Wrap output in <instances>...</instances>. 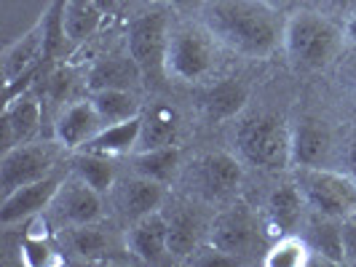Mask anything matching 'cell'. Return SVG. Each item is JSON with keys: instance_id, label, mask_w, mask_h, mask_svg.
Returning <instances> with one entry per match:
<instances>
[{"instance_id": "1", "label": "cell", "mask_w": 356, "mask_h": 267, "mask_svg": "<svg viewBox=\"0 0 356 267\" xmlns=\"http://www.w3.org/2000/svg\"><path fill=\"white\" fill-rule=\"evenodd\" d=\"M284 21L266 0H209L201 24L220 46L247 59H268L284 46Z\"/></svg>"}, {"instance_id": "2", "label": "cell", "mask_w": 356, "mask_h": 267, "mask_svg": "<svg viewBox=\"0 0 356 267\" xmlns=\"http://www.w3.org/2000/svg\"><path fill=\"white\" fill-rule=\"evenodd\" d=\"M346 30L324 11H295L284 21V53L298 72L327 70L346 46Z\"/></svg>"}, {"instance_id": "3", "label": "cell", "mask_w": 356, "mask_h": 267, "mask_svg": "<svg viewBox=\"0 0 356 267\" xmlns=\"http://www.w3.org/2000/svg\"><path fill=\"white\" fill-rule=\"evenodd\" d=\"M172 19L163 8H147L134 17L126 27V51L137 62L145 83L161 86L169 80L166 75V53H169Z\"/></svg>"}, {"instance_id": "4", "label": "cell", "mask_w": 356, "mask_h": 267, "mask_svg": "<svg viewBox=\"0 0 356 267\" xmlns=\"http://www.w3.org/2000/svg\"><path fill=\"white\" fill-rule=\"evenodd\" d=\"M236 139L241 158L257 169L284 171L292 166V126H286L279 115H252L238 126Z\"/></svg>"}, {"instance_id": "5", "label": "cell", "mask_w": 356, "mask_h": 267, "mask_svg": "<svg viewBox=\"0 0 356 267\" xmlns=\"http://www.w3.org/2000/svg\"><path fill=\"white\" fill-rule=\"evenodd\" d=\"M217 40L204 24H179L172 27L166 75L182 83H201L212 75L217 64Z\"/></svg>"}, {"instance_id": "6", "label": "cell", "mask_w": 356, "mask_h": 267, "mask_svg": "<svg viewBox=\"0 0 356 267\" xmlns=\"http://www.w3.org/2000/svg\"><path fill=\"white\" fill-rule=\"evenodd\" d=\"M298 187L305 198L308 212L343 219L356 212V177L332 171L327 166H298Z\"/></svg>"}, {"instance_id": "7", "label": "cell", "mask_w": 356, "mask_h": 267, "mask_svg": "<svg viewBox=\"0 0 356 267\" xmlns=\"http://www.w3.org/2000/svg\"><path fill=\"white\" fill-rule=\"evenodd\" d=\"M43 214L54 230H72L83 225H97L105 216V203H102V193H97L75 171H70L62 179L51 206Z\"/></svg>"}, {"instance_id": "8", "label": "cell", "mask_w": 356, "mask_h": 267, "mask_svg": "<svg viewBox=\"0 0 356 267\" xmlns=\"http://www.w3.org/2000/svg\"><path fill=\"white\" fill-rule=\"evenodd\" d=\"M59 150H65L62 144L56 142H24L17 144L11 150H3L0 158V187L3 196L14 193L19 187L38 182V179L49 177L56 171L59 163Z\"/></svg>"}, {"instance_id": "9", "label": "cell", "mask_w": 356, "mask_h": 267, "mask_svg": "<svg viewBox=\"0 0 356 267\" xmlns=\"http://www.w3.org/2000/svg\"><path fill=\"white\" fill-rule=\"evenodd\" d=\"M263 232H266L263 216H257L244 203H236L231 209H222L220 214L212 216L209 243H212L214 249H220L222 254H228V257H233L238 262V257L250 254L263 241Z\"/></svg>"}, {"instance_id": "10", "label": "cell", "mask_w": 356, "mask_h": 267, "mask_svg": "<svg viewBox=\"0 0 356 267\" xmlns=\"http://www.w3.org/2000/svg\"><path fill=\"white\" fill-rule=\"evenodd\" d=\"M241 179H244V166L231 153H204L191 166L193 190L198 198H204L209 203L231 198L238 190Z\"/></svg>"}, {"instance_id": "11", "label": "cell", "mask_w": 356, "mask_h": 267, "mask_svg": "<svg viewBox=\"0 0 356 267\" xmlns=\"http://www.w3.org/2000/svg\"><path fill=\"white\" fill-rule=\"evenodd\" d=\"M126 251L145 265H159L163 259H169L172 254H169V219H166V214L159 209V212L145 214L140 219L129 222Z\"/></svg>"}, {"instance_id": "12", "label": "cell", "mask_w": 356, "mask_h": 267, "mask_svg": "<svg viewBox=\"0 0 356 267\" xmlns=\"http://www.w3.org/2000/svg\"><path fill=\"white\" fill-rule=\"evenodd\" d=\"M62 179L65 177L59 171H54L49 177L30 182V184L19 187L14 193L3 196V203H0V225L8 227V225H17V222H24V219H33L38 214H43L51 206Z\"/></svg>"}, {"instance_id": "13", "label": "cell", "mask_w": 356, "mask_h": 267, "mask_svg": "<svg viewBox=\"0 0 356 267\" xmlns=\"http://www.w3.org/2000/svg\"><path fill=\"white\" fill-rule=\"evenodd\" d=\"M166 187L169 184H161V182H153L147 177H140V174H131L126 179H118L115 187H113V203L118 214L124 216L126 222H134L145 214L159 212L161 206L166 203Z\"/></svg>"}, {"instance_id": "14", "label": "cell", "mask_w": 356, "mask_h": 267, "mask_svg": "<svg viewBox=\"0 0 356 267\" xmlns=\"http://www.w3.org/2000/svg\"><path fill=\"white\" fill-rule=\"evenodd\" d=\"M43 121V105L33 91H22L14 99H6L3 107V150H11L17 144L33 142L40 131Z\"/></svg>"}, {"instance_id": "15", "label": "cell", "mask_w": 356, "mask_h": 267, "mask_svg": "<svg viewBox=\"0 0 356 267\" xmlns=\"http://www.w3.org/2000/svg\"><path fill=\"white\" fill-rule=\"evenodd\" d=\"M305 198L298 187V182H284L279 184L263 206V225L266 232L279 238L284 232H295L305 222Z\"/></svg>"}, {"instance_id": "16", "label": "cell", "mask_w": 356, "mask_h": 267, "mask_svg": "<svg viewBox=\"0 0 356 267\" xmlns=\"http://www.w3.org/2000/svg\"><path fill=\"white\" fill-rule=\"evenodd\" d=\"M40 62H46V33H43V21L38 19L35 27H30L22 37L6 46L0 67H3V83H14L24 75L38 72Z\"/></svg>"}, {"instance_id": "17", "label": "cell", "mask_w": 356, "mask_h": 267, "mask_svg": "<svg viewBox=\"0 0 356 267\" xmlns=\"http://www.w3.org/2000/svg\"><path fill=\"white\" fill-rule=\"evenodd\" d=\"M102 118L97 115V110L91 105V99H78L70 107H65L54 123V139L62 144L65 150H81L83 144L94 139L102 131Z\"/></svg>"}, {"instance_id": "18", "label": "cell", "mask_w": 356, "mask_h": 267, "mask_svg": "<svg viewBox=\"0 0 356 267\" xmlns=\"http://www.w3.org/2000/svg\"><path fill=\"white\" fill-rule=\"evenodd\" d=\"M166 219H169V254H172V259H191L201 249L204 235L209 238L212 219L207 222L196 206H177Z\"/></svg>"}, {"instance_id": "19", "label": "cell", "mask_w": 356, "mask_h": 267, "mask_svg": "<svg viewBox=\"0 0 356 267\" xmlns=\"http://www.w3.org/2000/svg\"><path fill=\"white\" fill-rule=\"evenodd\" d=\"M145 83L143 72L137 67V62L131 59V53H113L97 59L86 72V89L102 91V89H129L137 91Z\"/></svg>"}, {"instance_id": "20", "label": "cell", "mask_w": 356, "mask_h": 267, "mask_svg": "<svg viewBox=\"0 0 356 267\" xmlns=\"http://www.w3.org/2000/svg\"><path fill=\"white\" fill-rule=\"evenodd\" d=\"M332 134L324 121L303 118L292 126V166H327Z\"/></svg>"}, {"instance_id": "21", "label": "cell", "mask_w": 356, "mask_h": 267, "mask_svg": "<svg viewBox=\"0 0 356 267\" xmlns=\"http://www.w3.org/2000/svg\"><path fill=\"white\" fill-rule=\"evenodd\" d=\"M179 134V115L166 105H156L150 110H143V128H140V142L137 150H159L177 144Z\"/></svg>"}, {"instance_id": "22", "label": "cell", "mask_w": 356, "mask_h": 267, "mask_svg": "<svg viewBox=\"0 0 356 267\" xmlns=\"http://www.w3.org/2000/svg\"><path fill=\"white\" fill-rule=\"evenodd\" d=\"M105 17L107 11L97 0H67L65 3V30H67V40H70V51L97 35Z\"/></svg>"}, {"instance_id": "23", "label": "cell", "mask_w": 356, "mask_h": 267, "mask_svg": "<svg viewBox=\"0 0 356 267\" xmlns=\"http://www.w3.org/2000/svg\"><path fill=\"white\" fill-rule=\"evenodd\" d=\"M140 128H143V115H137L131 121H124V123L102 126V131L94 139H89L81 150L110 155V158L131 155L137 150V142H140Z\"/></svg>"}, {"instance_id": "24", "label": "cell", "mask_w": 356, "mask_h": 267, "mask_svg": "<svg viewBox=\"0 0 356 267\" xmlns=\"http://www.w3.org/2000/svg\"><path fill=\"white\" fill-rule=\"evenodd\" d=\"M250 102V89L241 83V80H220V83H214L212 89L204 94V115L214 121V123H220V121H231L236 118L244 107Z\"/></svg>"}, {"instance_id": "25", "label": "cell", "mask_w": 356, "mask_h": 267, "mask_svg": "<svg viewBox=\"0 0 356 267\" xmlns=\"http://www.w3.org/2000/svg\"><path fill=\"white\" fill-rule=\"evenodd\" d=\"M89 99L105 126L124 123V121H131V118L143 115V102H140L137 91H129V89L89 91Z\"/></svg>"}, {"instance_id": "26", "label": "cell", "mask_w": 356, "mask_h": 267, "mask_svg": "<svg viewBox=\"0 0 356 267\" xmlns=\"http://www.w3.org/2000/svg\"><path fill=\"white\" fill-rule=\"evenodd\" d=\"M308 227V243L316 251V259L327 262V265H343V238H340V219H330L314 214L305 222Z\"/></svg>"}, {"instance_id": "27", "label": "cell", "mask_w": 356, "mask_h": 267, "mask_svg": "<svg viewBox=\"0 0 356 267\" xmlns=\"http://www.w3.org/2000/svg\"><path fill=\"white\" fill-rule=\"evenodd\" d=\"M179 147L169 144V147H159V150H140L131 153V163H134V174L147 177L161 184H169L175 174L179 171Z\"/></svg>"}, {"instance_id": "28", "label": "cell", "mask_w": 356, "mask_h": 267, "mask_svg": "<svg viewBox=\"0 0 356 267\" xmlns=\"http://www.w3.org/2000/svg\"><path fill=\"white\" fill-rule=\"evenodd\" d=\"M263 262L268 267H308L316 262V251L311 249L305 235L284 232V235L273 238Z\"/></svg>"}, {"instance_id": "29", "label": "cell", "mask_w": 356, "mask_h": 267, "mask_svg": "<svg viewBox=\"0 0 356 267\" xmlns=\"http://www.w3.org/2000/svg\"><path fill=\"white\" fill-rule=\"evenodd\" d=\"M72 171L91 184L97 193L110 196L115 187V166L110 155H99V153H89V150H78V155L72 158Z\"/></svg>"}, {"instance_id": "30", "label": "cell", "mask_w": 356, "mask_h": 267, "mask_svg": "<svg viewBox=\"0 0 356 267\" xmlns=\"http://www.w3.org/2000/svg\"><path fill=\"white\" fill-rule=\"evenodd\" d=\"M97 225H83V227L65 230L67 232V243H70L72 254L78 259H83V262H97V259H102L107 251H110V238Z\"/></svg>"}, {"instance_id": "31", "label": "cell", "mask_w": 356, "mask_h": 267, "mask_svg": "<svg viewBox=\"0 0 356 267\" xmlns=\"http://www.w3.org/2000/svg\"><path fill=\"white\" fill-rule=\"evenodd\" d=\"M22 259H24V265L30 267H49L65 262L59 257V251L49 243V235H30V232H27V238L22 243Z\"/></svg>"}, {"instance_id": "32", "label": "cell", "mask_w": 356, "mask_h": 267, "mask_svg": "<svg viewBox=\"0 0 356 267\" xmlns=\"http://www.w3.org/2000/svg\"><path fill=\"white\" fill-rule=\"evenodd\" d=\"M340 238H343V265H356V212L340 219Z\"/></svg>"}, {"instance_id": "33", "label": "cell", "mask_w": 356, "mask_h": 267, "mask_svg": "<svg viewBox=\"0 0 356 267\" xmlns=\"http://www.w3.org/2000/svg\"><path fill=\"white\" fill-rule=\"evenodd\" d=\"M172 11H177V14H201V8L209 3V0H163Z\"/></svg>"}, {"instance_id": "34", "label": "cell", "mask_w": 356, "mask_h": 267, "mask_svg": "<svg viewBox=\"0 0 356 267\" xmlns=\"http://www.w3.org/2000/svg\"><path fill=\"white\" fill-rule=\"evenodd\" d=\"M321 3H324V8H330L335 14H346V19L356 11V0H321Z\"/></svg>"}, {"instance_id": "35", "label": "cell", "mask_w": 356, "mask_h": 267, "mask_svg": "<svg viewBox=\"0 0 356 267\" xmlns=\"http://www.w3.org/2000/svg\"><path fill=\"white\" fill-rule=\"evenodd\" d=\"M343 30H346V40H348L351 46H356V11L346 19V27H343Z\"/></svg>"}, {"instance_id": "36", "label": "cell", "mask_w": 356, "mask_h": 267, "mask_svg": "<svg viewBox=\"0 0 356 267\" xmlns=\"http://www.w3.org/2000/svg\"><path fill=\"white\" fill-rule=\"evenodd\" d=\"M97 3H99V6H102V8H105L107 14H113V11H115V8H118V0H97Z\"/></svg>"}, {"instance_id": "37", "label": "cell", "mask_w": 356, "mask_h": 267, "mask_svg": "<svg viewBox=\"0 0 356 267\" xmlns=\"http://www.w3.org/2000/svg\"><path fill=\"white\" fill-rule=\"evenodd\" d=\"M348 166H351V177H356V142L351 147V153H348Z\"/></svg>"}, {"instance_id": "38", "label": "cell", "mask_w": 356, "mask_h": 267, "mask_svg": "<svg viewBox=\"0 0 356 267\" xmlns=\"http://www.w3.org/2000/svg\"><path fill=\"white\" fill-rule=\"evenodd\" d=\"M266 3H270L273 8H282V6H284V3H289V0H266Z\"/></svg>"}, {"instance_id": "39", "label": "cell", "mask_w": 356, "mask_h": 267, "mask_svg": "<svg viewBox=\"0 0 356 267\" xmlns=\"http://www.w3.org/2000/svg\"><path fill=\"white\" fill-rule=\"evenodd\" d=\"M354 91H356V72H354Z\"/></svg>"}]
</instances>
